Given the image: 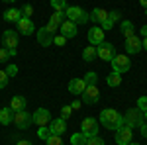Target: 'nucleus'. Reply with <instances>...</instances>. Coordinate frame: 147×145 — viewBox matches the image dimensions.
<instances>
[{"label":"nucleus","instance_id":"f257e3e1","mask_svg":"<svg viewBox=\"0 0 147 145\" xmlns=\"http://www.w3.org/2000/svg\"><path fill=\"white\" fill-rule=\"evenodd\" d=\"M98 120H100V123L106 127V129H112V132H116L118 127L124 125V116H122L118 110H114V108L102 110L100 116H98Z\"/></svg>","mask_w":147,"mask_h":145},{"label":"nucleus","instance_id":"f03ea898","mask_svg":"<svg viewBox=\"0 0 147 145\" xmlns=\"http://www.w3.org/2000/svg\"><path fill=\"white\" fill-rule=\"evenodd\" d=\"M145 123L143 120V112L137 110V108H129V110L124 114V125L125 127H129V129H134V127H141Z\"/></svg>","mask_w":147,"mask_h":145},{"label":"nucleus","instance_id":"7ed1b4c3","mask_svg":"<svg viewBox=\"0 0 147 145\" xmlns=\"http://www.w3.org/2000/svg\"><path fill=\"white\" fill-rule=\"evenodd\" d=\"M65 16H67V20H71L77 26H82V24L88 22V12L82 10L80 6H67L65 8Z\"/></svg>","mask_w":147,"mask_h":145},{"label":"nucleus","instance_id":"20e7f679","mask_svg":"<svg viewBox=\"0 0 147 145\" xmlns=\"http://www.w3.org/2000/svg\"><path fill=\"white\" fill-rule=\"evenodd\" d=\"M12 123H16V127H18V129H28V127L34 123V118H32V114H30V112L20 110V112H14Z\"/></svg>","mask_w":147,"mask_h":145},{"label":"nucleus","instance_id":"39448f33","mask_svg":"<svg viewBox=\"0 0 147 145\" xmlns=\"http://www.w3.org/2000/svg\"><path fill=\"white\" fill-rule=\"evenodd\" d=\"M2 43H4V47L10 51L12 57H16V51H18V34H16L14 30H6V32H4Z\"/></svg>","mask_w":147,"mask_h":145},{"label":"nucleus","instance_id":"423d86ee","mask_svg":"<svg viewBox=\"0 0 147 145\" xmlns=\"http://www.w3.org/2000/svg\"><path fill=\"white\" fill-rule=\"evenodd\" d=\"M96 55L100 57L102 61H112L116 57V47L110 41H102L100 45H96Z\"/></svg>","mask_w":147,"mask_h":145},{"label":"nucleus","instance_id":"0eeeda50","mask_svg":"<svg viewBox=\"0 0 147 145\" xmlns=\"http://www.w3.org/2000/svg\"><path fill=\"white\" fill-rule=\"evenodd\" d=\"M112 63V69H114V73H127L129 71V67H131V61H129V57H125V55H116L110 61Z\"/></svg>","mask_w":147,"mask_h":145},{"label":"nucleus","instance_id":"6e6552de","mask_svg":"<svg viewBox=\"0 0 147 145\" xmlns=\"http://www.w3.org/2000/svg\"><path fill=\"white\" fill-rule=\"evenodd\" d=\"M80 132L86 135V137L98 135V120H94V118H84L82 123H80Z\"/></svg>","mask_w":147,"mask_h":145},{"label":"nucleus","instance_id":"1a4fd4ad","mask_svg":"<svg viewBox=\"0 0 147 145\" xmlns=\"http://www.w3.org/2000/svg\"><path fill=\"white\" fill-rule=\"evenodd\" d=\"M32 118H34V123H37L39 127H41V125H49L51 120H53V118H51V112L47 110V108H37V110L32 114Z\"/></svg>","mask_w":147,"mask_h":145},{"label":"nucleus","instance_id":"9d476101","mask_svg":"<svg viewBox=\"0 0 147 145\" xmlns=\"http://www.w3.org/2000/svg\"><path fill=\"white\" fill-rule=\"evenodd\" d=\"M80 96H82V102L84 104H98V100H100V90L96 88V84H90V86L84 88V92Z\"/></svg>","mask_w":147,"mask_h":145},{"label":"nucleus","instance_id":"9b49d317","mask_svg":"<svg viewBox=\"0 0 147 145\" xmlns=\"http://www.w3.org/2000/svg\"><path fill=\"white\" fill-rule=\"evenodd\" d=\"M131 139H134V129H129L125 125L116 129V143L118 145H127V143H131Z\"/></svg>","mask_w":147,"mask_h":145},{"label":"nucleus","instance_id":"f8f14e48","mask_svg":"<svg viewBox=\"0 0 147 145\" xmlns=\"http://www.w3.org/2000/svg\"><path fill=\"white\" fill-rule=\"evenodd\" d=\"M124 43H125V53H127V55H136V53L141 51V37H137L136 34L125 37Z\"/></svg>","mask_w":147,"mask_h":145},{"label":"nucleus","instance_id":"ddd939ff","mask_svg":"<svg viewBox=\"0 0 147 145\" xmlns=\"http://www.w3.org/2000/svg\"><path fill=\"white\" fill-rule=\"evenodd\" d=\"M53 37H55V34H53L51 30H47V26H45V28H41V30H37V41H39L41 47H49V45H53Z\"/></svg>","mask_w":147,"mask_h":145},{"label":"nucleus","instance_id":"4468645a","mask_svg":"<svg viewBox=\"0 0 147 145\" xmlns=\"http://www.w3.org/2000/svg\"><path fill=\"white\" fill-rule=\"evenodd\" d=\"M18 26V32L22 35H32L35 32V26L32 22V18H20V22L16 24Z\"/></svg>","mask_w":147,"mask_h":145},{"label":"nucleus","instance_id":"2eb2a0df","mask_svg":"<svg viewBox=\"0 0 147 145\" xmlns=\"http://www.w3.org/2000/svg\"><path fill=\"white\" fill-rule=\"evenodd\" d=\"M88 41H90V45H100L102 41H104V30L102 28H98V26H94V28H90L88 30Z\"/></svg>","mask_w":147,"mask_h":145},{"label":"nucleus","instance_id":"dca6fc26","mask_svg":"<svg viewBox=\"0 0 147 145\" xmlns=\"http://www.w3.org/2000/svg\"><path fill=\"white\" fill-rule=\"evenodd\" d=\"M49 129H51V134H53V135H63L65 132H67V120H63V118H59V120H51Z\"/></svg>","mask_w":147,"mask_h":145},{"label":"nucleus","instance_id":"f3484780","mask_svg":"<svg viewBox=\"0 0 147 145\" xmlns=\"http://www.w3.org/2000/svg\"><path fill=\"white\" fill-rule=\"evenodd\" d=\"M59 30H61V35H65L67 39H71V37L77 35V24H73L71 20H65V22L59 26Z\"/></svg>","mask_w":147,"mask_h":145},{"label":"nucleus","instance_id":"a211bd4d","mask_svg":"<svg viewBox=\"0 0 147 145\" xmlns=\"http://www.w3.org/2000/svg\"><path fill=\"white\" fill-rule=\"evenodd\" d=\"M84 88H86V82L82 80V78H73L71 82H69V92L71 94H82L84 92Z\"/></svg>","mask_w":147,"mask_h":145},{"label":"nucleus","instance_id":"6ab92c4d","mask_svg":"<svg viewBox=\"0 0 147 145\" xmlns=\"http://www.w3.org/2000/svg\"><path fill=\"white\" fill-rule=\"evenodd\" d=\"M88 20H92L94 24H102L104 20H108V10H104V8H94V10L88 14Z\"/></svg>","mask_w":147,"mask_h":145},{"label":"nucleus","instance_id":"aec40b11","mask_svg":"<svg viewBox=\"0 0 147 145\" xmlns=\"http://www.w3.org/2000/svg\"><path fill=\"white\" fill-rule=\"evenodd\" d=\"M20 18H22V10H18V8H8V10L4 12V20H6V22L18 24Z\"/></svg>","mask_w":147,"mask_h":145},{"label":"nucleus","instance_id":"412c9836","mask_svg":"<svg viewBox=\"0 0 147 145\" xmlns=\"http://www.w3.org/2000/svg\"><path fill=\"white\" fill-rule=\"evenodd\" d=\"M120 32H122L124 37H129V35L136 34V26L129 22V20H122V22H120Z\"/></svg>","mask_w":147,"mask_h":145},{"label":"nucleus","instance_id":"4be33fe9","mask_svg":"<svg viewBox=\"0 0 147 145\" xmlns=\"http://www.w3.org/2000/svg\"><path fill=\"white\" fill-rule=\"evenodd\" d=\"M12 118H14V110H12L10 106L0 110V123H2V125H8V123H12Z\"/></svg>","mask_w":147,"mask_h":145},{"label":"nucleus","instance_id":"5701e85b","mask_svg":"<svg viewBox=\"0 0 147 145\" xmlns=\"http://www.w3.org/2000/svg\"><path fill=\"white\" fill-rule=\"evenodd\" d=\"M26 104H28V102H26L24 96H14L12 102H10V108L14 112H20V110H26Z\"/></svg>","mask_w":147,"mask_h":145},{"label":"nucleus","instance_id":"b1692460","mask_svg":"<svg viewBox=\"0 0 147 145\" xmlns=\"http://www.w3.org/2000/svg\"><path fill=\"white\" fill-rule=\"evenodd\" d=\"M106 82H108V86H110V88H116V86H120V84H122V75L112 71V73L106 77Z\"/></svg>","mask_w":147,"mask_h":145},{"label":"nucleus","instance_id":"393cba45","mask_svg":"<svg viewBox=\"0 0 147 145\" xmlns=\"http://www.w3.org/2000/svg\"><path fill=\"white\" fill-rule=\"evenodd\" d=\"M88 137L82 134V132H77V134L71 135V145H86Z\"/></svg>","mask_w":147,"mask_h":145},{"label":"nucleus","instance_id":"a878e982","mask_svg":"<svg viewBox=\"0 0 147 145\" xmlns=\"http://www.w3.org/2000/svg\"><path fill=\"white\" fill-rule=\"evenodd\" d=\"M96 57H98V55H96V47H94V45H88V47H86V49L82 51V59H84L86 63L94 61Z\"/></svg>","mask_w":147,"mask_h":145},{"label":"nucleus","instance_id":"bb28decb","mask_svg":"<svg viewBox=\"0 0 147 145\" xmlns=\"http://www.w3.org/2000/svg\"><path fill=\"white\" fill-rule=\"evenodd\" d=\"M63 16H65V12H63V10H55L53 14H51V18H49V22H51V24H55L57 28H59L61 24L65 22V20H63Z\"/></svg>","mask_w":147,"mask_h":145},{"label":"nucleus","instance_id":"cd10ccee","mask_svg":"<svg viewBox=\"0 0 147 145\" xmlns=\"http://www.w3.org/2000/svg\"><path fill=\"white\" fill-rule=\"evenodd\" d=\"M84 82H86V86H90V84H96L98 82V75L94 73V71H88L86 75H84V78H82Z\"/></svg>","mask_w":147,"mask_h":145},{"label":"nucleus","instance_id":"c85d7f7f","mask_svg":"<svg viewBox=\"0 0 147 145\" xmlns=\"http://www.w3.org/2000/svg\"><path fill=\"white\" fill-rule=\"evenodd\" d=\"M49 135H51L49 125H41V127L37 129V137H39V139H43V141H47V139H49Z\"/></svg>","mask_w":147,"mask_h":145},{"label":"nucleus","instance_id":"c756f323","mask_svg":"<svg viewBox=\"0 0 147 145\" xmlns=\"http://www.w3.org/2000/svg\"><path fill=\"white\" fill-rule=\"evenodd\" d=\"M51 8L53 10H63L67 8V0H51Z\"/></svg>","mask_w":147,"mask_h":145},{"label":"nucleus","instance_id":"7c9ffc66","mask_svg":"<svg viewBox=\"0 0 147 145\" xmlns=\"http://www.w3.org/2000/svg\"><path fill=\"white\" fill-rule=\"evenodd\" d=\"M47 145H63V139H61V135H49V139H47Z\"/></svg>","mask_w":147,"mask_h":145},{"label":"nucleus","instance_id":"2f4dec72","mask_svg":"<svg viewBox=\"0 0 147 145\" xmlns=\"http://www.w3.org/2000/svg\"><path fill=\"white\" fill-rule=\"evenodd\" d=\"M32 14H34V6L32 4H26L22 8V18H32Z\"/></svg>","mask_w":147,"mask_h":145},{"label":"nucleus","instance_id":"473e14b6","mask_svg":"<svg viewBox=\"0 0 147 145\" xmlns=\"http://www.w3.org/2000/svg\"><path fill=\"white\" fill-rule=\"evenodd\" d=\"M137 110H141V112L147 110V96H139L137 98Z\"/></svg>","mask_w":147,"mask_h":145},{"label":"nucleus","instance_id":"72a5a7b5","mask_svg":"<svg viewBox=\"0 0 147 145\" xmlns=\"http://www.w3.org/2000/svg\"><path fill=\"white\" fill-rule=\"evenodd\" d=\"M10 51L6 49V47H0V63H6L8 59H10Z\"/></svg>","mask_w":147,"mask_h":145},{"label":"nucleus","instance_id":"f704fd0d","mask_svg":"<svg viewBox=\"0 0 147 145\" xmlns=\"http://www.w3.org/2000/svg\"><path fill=\"white\" fill-rule=\"evenodd\" d=\"M108 18H110L114 24H116V22H122V16H120V12H118V10H110V12H108Z\"/></svg>","mask_w":147,"mask_h":145},{"label":"nucleus","instance_id":"c9c22d12","mask_svg":"<svg viewBox=\"0 0 147 145\" xmlns=\"http://www.w3.org/2000/svg\"><path fill=\"white\" fill-rule=\"evenodd\" d=\"M71 114H73V108H71V106H63V108H61V118H63V120H69Z\"/></svg>","mask_w":147,"mask_h":145},{"label":"nucleus","instance_id":"e433bc0d","mask_svg":"<svg viewBox=\"0 0 147 145\" xmlns=\"http://www.w3.org/2000/svg\"><path fill=\"white\" fill-rule=\"evenodd\" d=\"M86 145H104V139H102V137H98V135H94V137H88Z\"/></svg>","mask_w":147,"mask_h":145},{"label":"nucleus","instance_id":"4c0bfd02","mask_svg":"<svg viewBox=\"0 0 147 145\" xmlns=\"http://www.w3.org/2000/svg\"><path fill=\"white\" fill-rule=\"evenodd\" d=\"M8 75H6V71H0V90L4 88V86H6V84H8Z\"/></svg>","mask_w":147,"mask_h":145},{"label":"nucleus","instance_id":"58836bf2","mask_svg":"<svg viewBox=\"0 0 147 145\" xmlns=\"http://www.w3.org/2000/svg\"><path fill=\"white\" fill-rule=\"evenodd\" d=\"M53 43L59 45V47H63V45L67 43V37H65V35H57V37H53Z\"/></svg>","mask_w":147,"mask_h":145},{"label":"nucleus","instance_id":"ea45409f","mask_svg":"<svg viewBox=\"0 0 147 145\" xmlns=\"http://www.w3.org/2000/svg\"><path fill=\"white\" fill-rule=\"evenodd\" d=\"M100 28L104 30V32H108V30H112V28H114V22L110 20V18H108V20H104V22L100 24Z\"/></svg>","mask_w":147,"mask_h":145},{"label":"nucleus","instance_id":"a19ab883","mask_svg":"<svg viewBox=\"0 0 147 145\" xmlns=\"http://www.w3.org/2000/svg\"><path fill=\"white\" fill-rule=\"evenodd\" d=\"M6 75H8V77H16V75H18V67H16V65H8V67H6Z\"/></svg>","mask_w":147,"mask_h":145},{"label":"nucleus","instance_id":"79ce46f5","mask_svg":"<svg viewBox=\"0 0 147 145\" xmlns=\"http://www.w3.org/2000/svg\"><path fill=\"white\" fill-rule=\"evenodd\" d=\"M47 30H51V32L55 34V32H57V30H59V28H57L55 24H51V22H49V24H47Z\"/></svg>","mask_w":147,"mask_h":145},{"label":"nucleus","instance_id":"37998d69","mask_svg":"<svg viewBox=\"0 0 147 145\" xmlns=\"http://www.w3.org/2000/svg\"><path fill=\"white\" fill-rule=\"evenodd\" d=\"M80 106H82V104H80L79 100H77V102H73V104H71V108H73V110H79Z\"/></svg>","mask_w":147,"mask_h":145},{"label":"nucleus","instance_id":"c03bdc74","mask_svg":"<svg viewBox=\"0 0 147 145\" xmlns=\"http://www.w3.org/2000/svg\"><path fill=\"white\" fill-rule=\"evenodd\" d=\"M16 145H34V143H32V141H28V139H20Z\"/></svg>","mask_w":147,"mask_h":145},{"label":"nucleus","instance_id":"a18cd8bd","mask_svg":"<svg viewBox=\"0 0 147 145\" xmlns=\"http://www.w3.org/2000/svg\"><path fill=\"white\" fill-rule=\"evenodd\" d=\"M139 129H141V134H143V135H145V137H147V123H143V125H141Z\"/></svg>","mask_w":147,"mask_h":145},{"label":"nucleus","instance_id":"49530a36","mask_svg":"<svg viewBox=\"0 0 147 145\" xmlns=\"http://www.w3.org/2000/svg\"><path fill=\"white\" fill-rule=\"evenodd\" d=\"M141 47L147 51V37H143V39H141Z\"/></svg>","mask_w":147,"mask_h":145},{"label":"nucleus","instance_id":"de8ad7c7","mask_svg":"<svg viewBox=\"0 0 147 145\" xmlns=\"http://www.w3.org/2000/svg\"><path fill=\"white\" fill-rule=\"evenodd\" d=\"M141 35H143V37H147V26H143V28H141Z\"/></svg>","mask_w":147,"mask_h":145},{"label":"nucleus","instance_id":"09e8293b","mask_svg":"<svg viewBox=\"0 0 147 145\" xmlns=\"http://www.w3.org/2000/svg\"><path fill=\"white\" fill-rule=\"evenodd\" d=\"M139 4H141L143 8H147V0H139Z\"/></svg>","mask_w":147,"mask_h":145},{"label":"nucleus","instance_id":"8fccbe9b","mask_svg":"<svg viewBox=\"0 0 147 145\" xmlns=\"http://www.w3.org/2000/svg\"><path fill=\"white\" fill-rule=\"evenodd\" d=\"M143 120H145V123H147V110L143 112Z\"/></svg>","mask_w":147,"mask_h":145},{"label":"nucleus","instance_id":"3c124183","mask_svg":"<svg viewBox=\"0 0 147 145\" xmlns=\"http://www.w3.org/2000/svg\"><path fill=\"white\" fill-rule=\"evenodd\" d=\"M127 145H141V143H134V141H131V143H127Z\"/></svg>","mask_w":147,"mask_h":145},{"label":"nucleus","instance_id":"603ef678","mask_svg":"<svg viewBox=\"0 0 147 145\" xmlns=\"http://www.w3.org/2000/svg\"><path fill=\"white\" fill-rule=\"evenodd\" d=\"M2 2H16V0H2Z\"/></svg>","mask_w":147,"mask_h":145},{"label":"nucleus","instance_id":"864d4df0","mask_svg":"<svg viewBox=\"0 0 147 145\" xmlns=\"http://www.w3.org/2000/svg\"><path fill=\"white\" fill-rule=\"evenodd\" d=\"M145 14H147V8H145Z\"/></svg>","mask_w":147,"mask_h":145}]
</instances>
